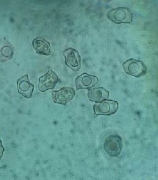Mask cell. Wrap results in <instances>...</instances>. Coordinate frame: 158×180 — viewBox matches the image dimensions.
<instances>
[{
    "mask_svg": "<svg viewBox=\"0 0 158 180\" xmlns=\"http://www.w3.org/2000/svg\"><path fill=\"white\" fill-rule=\"evenodd\" d=\"M108 18L117 24L131 23L133 16L130 10L127 7H119L112 9L107 14Z\"/></svg>",
    "mask_w": 158,
    "mask_h": 180,
    "instance_id": "cell-1",
    "label": "cell"
},
{
    "mask_svg": "<svg viewBox=\"0 0 158 180\" xmlns=\"http://www.w3.org/2000/svg\"><path fill=\"white\" fill-rule=\"evenodd\" d=\"M123 66L127 74L135 77L144 75L147 72V67L141 61L130 59L124 62Z\"/></svg>",
    "mask_w": 158,
    "mask_h": 180,
    "instance_id": "cell-2",
    "label": "cell"
},
{
    "mask_svg": "<svg viewBox=\"0 0 158 180\" xmlns=\"http://www.w3.org/2000/svg\"><path fill=\"white\" fill-rule=\"evenodd\" d=\"M122 146V138L116 135H110L107 137L104 144L106 152L112 157H116L119 154Z\"/></svg>",
    "mask_w": 158,
    "mask_h": 180,
    "instance_id": "cell-3",
    "label": "cell"
},
{
    "mask_svg": "<svg viewBox=\"0 0 158 180\" xmlns=\"http://www.w3.org/2000/svg\"><path fill=\"white\" fill-rule=\"evenodd\" d=\"M63 53L66 66L73 71H79L81 67V59L78 51L69 48L64 50Z\"/></svg>",
    "mask_w": 158,
    "mask_h": 180,
    "instance_id": "cell-4",
    "label": "cell"
},
{
    "mask_svg": "<svg viewBox=\"0 0 158 180\" xmlns=\"http://www.w3.org/2000/svg\"><path fill=\"white\" fill-rule=\"evenodd\" d=\"M52 93L54 103L64 105L70 101L75 95L74 90L70 87H63L58 90L52 91Z\"/></svg>",
    "mask_w": 158,
    "mask_h": 180,
    "instance_id": "cell-5",
    "label": "cell"
},
{
    "mask_svg": "<svg viewBox=\"0 0 158 180\" xmlns=\"http://www.w3.org/2000/svg\"><path fill=\"white\" fill-rule=\"evenodd\" d=\"M118 107V104L116 101L105 100L95 104L94 110L96 115H110L115 113Z\"/></svg>",
    "mask_w": 158,
    "mask_h": 180,
    "instance_id": "cell-6",
    "label": "cell"
},
{
    "mask_svg": "<svg viewBox=\"0 0 158 180\" xmlns=\"http://www.w3.org/2000/svg\"><path fill=\"white\" fill-rule=\"evenodd\" d=\"M58 81L57 75L52 70H49L39 79L38 88L42 92L54 89Z\"/></svg>",
    "mask_w": 158,
    "mask_h": 180,
    "instance_id": "cell-7",
    "label": "cell"
},
{
    "mask_svg": "<svg viewBox=\"0 0 158 180\" xmlns=\"http://www.w3.org/2000/svg\"><path fill=\"white\" fill-rule=\"evenodd\" d=\"M98 80L97 77L84 73L75 79V85L77 90L88 89L96 85Z\"/></svg>",
    "mask_w": 158,
    "mask_h": 180,
    "instance_id": "cell-8",
    "label": "cell"
},
{
    "mask_svg": "<svg viewBox=\"0 0 158 180\" xmlns=\"http://www.w3.org/2000/svg\"><path fill=\"white\" fill-rule=\"evenodd\" d=\"M17 86L18 92L22 95L27 98L31 97L34 85L30 82L28 75L26 74L18 80Z\"/></svg>",
    "mask_w": 158,
    "mask_h": 180,
    "instance_id": "cell-9",
    "label": "cell"
},
{
    "mask_svg": "<svg viewBox=\"0 0 158 180\" xmlns=\"http://www.w3.org/2000/svg\"><path fill=\"white\" fill-rule=\"evenodd\" d=\"M32 45L38 54L48 56L51 54L50 43L42 37H38L34 38Z\"/></svg>",
    "mask_w": 158,
    "mask_h": 180,
    "instance_id": "cell-10",
    "label": "cell"
},
{
    "mask_svg": "<svg viewBox=\"0 0 158 180\" xmlns=\"http://www.w3.org/2000/svg\"><path fill=\"white\" fill-rule=\"evenodd\" d=\"M109 94L107 90L100 87L88 89V97L90 101L98 103L107 99Z\"/></svg>",
    "mask_w": 158,
    "mask_h": 180,
    "instance_id": "cell-11",
    "label": "cell"
},
{
    "mask_svg": "<svg viewBox=\"0 0 158 180\" xmlns=\"http://www.w3.org/2000/svg\"><path fill=\"white\" fill-rule=\"evenodd\" d=\"M4 151V148L2 145V142L0 139V159L2 158Z\"/></svg>",
    "mask_w": 158,
    "mask_h": 180,
    "instance_id": "cell-12",
    "label": "cell"
}]
</instances>
